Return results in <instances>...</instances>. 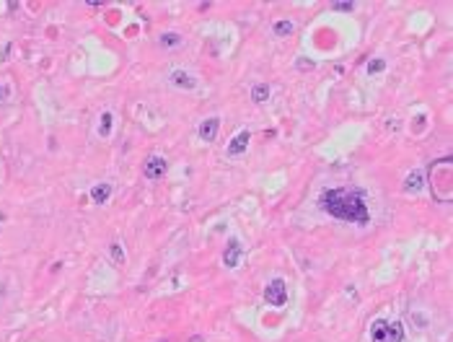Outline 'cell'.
<instances>
[{
	"label": "cell",
	"mask_w": 453,
	"mask_h": 342,
	"mask_svg": "<svg viewBox=\"0 0 453 342\" xmlns=\"http://www.w3.org/2000/svg\"><path fill=\"white\" fill-rule=\"evenodd\" d=\"M319 205L326 216H332L342 223H357V226H368L370 221V210L365 202V195L360 189L352 187H332L324 189L319 197Z\"/></svg>",
	"instance_id": "1"
},
{
	"label": "cell",
	"mask_w": 453,
	"mask_h": 342,
	"mask_svg": "<svg viewBox=\"0 0 453 342\" xmlns=\"http://www.w3.org/2000/svg\"><path fill=\"white\" fill-rule=\"evenodd\" d=\"M430 187H433V195L443 202L453 197V158L450 156H443L430 163Z\"/></svg>",
	"instance_id": "2"
},
{
	"label": "cell",
	"mask_w": 453,
	"mask_h": 342,
	"mask_svg": "<svg viewBox=\"0 0 453 342\" xmlns=\"http://www.w3.org/2000/svg\"><path fill=\"white\" fill-rule=\"evenodd\" d=\"M370 342H404V324L394 319H376L368 329Z\"/></svg>",
	"instance_id": "3"
},
{
	"label": "cell",
	"mask_w": 453,
	"mask_h": 342,
	"mask_svg": "<svg viewBox=\"0 0 453 342\" xmlns=\"http://www.w3.org/2000/svg\"><path fill=\"white\" fill-rule=\"evenodd\" d=\"M264 301H267L269 306H275V309H282V306L287 304V285H285L282 277L269 280V285L264 288Z\"/></svg>",
	"instance_id": "4"
},
{
	"label": "cell",
	"mask_w": 453,
	"mask_h": 342,
	"mask_svg": "<svg viewBox=\"0 0 453 342\" xmlns=\"http://www.w3.org/2000/svg\"><path fill=\"white\" fill-rule=\"evenodd\" d=\"M249 143H252V130H238V133L231 138L225 153H228L231 158H238V156H243L246 151H249Z\"/></svg>",
	"instance_id": "5"
},
{
	"label": "cell",
	"mask_w": 453,
	"mask_h": 342,
	"mask_svg": "<svg viewBox=\"0 0 453 342\" xmlns=\"http://www.w3.org/2000/svg\"><path fill=\"white\" fill-rule=\"evenodd\" d=\"M166 171H169V163H166V158L163 156H150L148 161H145V166H143V174L148 177V179H161V177H166Z\"/></svg>",
	"instance_id": "6"
},
{
	"label": "cell",
	"mask_w": 453,
	"mask_h": 342,
	"mask_svg": "<svg viewBox=\"0 0 453 342\" xmlns=\"http://www.w3.org/2000/svg\"><path fill=\"white\" fill-rule=\"evenodd\" d=\"M241 256H243L241 241H238V239H228V244H225V251H223V265H225L228 270H233V267H238Z\"/></svg>",
	"instance_id": "7"
},
{
	"label": "cell",
	"mask_w": 453,
	"mask_h": 342,
	"mask_svg": "<svg viewBox=\"0 0 453 342\" xmlns=\"http://www.w3.org/2000/svg\"><path fill=\"white\" fill-rule=\"evenodd\" d=\"M169 80H171L174 89H182V91H192V89H197V78L189 75L187 70H179V68L169 73Z\"/></svg>",
	"instance_id": "8"
},
{
	"label": "cell",
	"mask_w": 453,
	"mask_h": 342,
	"mask_svg": "<svg viewBox=\"0 0 453 342\" xmlns=\"http://www.w3.org/2000/svg\"><path fill=\"white\" fill-rule=\"evenodd\" d=\"M218 130H220V119H218V117H208V119L199 122L197 135H199L205 143H213V140L218 138Z\"/></svg>",
	"instance_id": "9"
},
{
	"label": "cell",
	"mask_w": 453,
	"mask_h": 342,
	"mask_svg": "<svg viewBox=\"0 0 453 342\" xmlns=\"http://www.w3.org/2000/svg\"><path fill=\"white\" fill-rule=\"evenodd\" d=\"M422 182H425V177H422V171L420 168H415V171H409L406 174V179H404V192H420L422 189Z\"/></svg>",
	"instance_id": "10"
},
{
	"label": "cell",
	"mask_w": 453,
	"mask_h": 342,
	"mask_svg": "<svg viewBox=\"0 0 453 342\" xmlns=\"http://www.w3.org/2000/svg\"><path fill=\"white\" fill-rule=\"evenodd\" d=\"M109 197H111V184H109V182H99V184L91 189V200H94L96 205H104Z\"/></svg>",
	"instance_id": "11"
},
{
	"label": "cell",
	"mask_w": 453,
	"mask_h": 342,
	"mask_svg": "<svg viewBox=\"0 0 453 342\" xmlns=\"http://www.w3.org/2000/svg\"><path fill=\"white\" fill-rule=\"evenodd\" d=\"M269 86L267 83H257L254 89H252V101H257V104H264L267 99H269Z\"/></svg>",
	"instance_id": "12"
},
{
	"label": "cell",
	"mask_w": 453,
	"mask_h": 342,
	"mask_svg": "<svg viewBox=\"0 0 453 342\" xmlns=\"http://www.w3.org/2000/svg\"><path fill=\"white\" fill-rule=\"evenodd\" d=\"M158 45H161V47H166V50L179 47V45H182V36L174 34V31H166V34H161V36H158Z\"/></svg>",
	"instance_id": "13"
},
{
	"label": "cell",
	"mask_w": 453,
	"mask_h": 342,
	"mask_svg": "<svg viewBox=\"0 0 453 342\" xmlns=\"http://www.w3.org/2000/svg\"><path fill=\"white\" fill-rule=\"evenodd\" d=\"M111 124H114L111 112H104L101 119H99V135H101V138H109V135H111Z\"/></svg>",
	"instance_id": "14"
},
{
	"label": "cell",
	"mask_w": 453,
	"mask_h": 342,
	"mask_svg": "<svg viewBox=\"0 0 453 342\" xmlns=\"http://www.w3.org/2000/svg\"><path fill=\"white\" fill-rule=\"evenodd\" d=\"M293 21H277L275 26H272V31H275V36H290L293 34Z\"/></svg>",
	"instance_id": "15"
},
{
	"label": "cell",
	"mask_w": 453,
	"mask_h": 342,
	"mask_svg": "<svg viewBox=\"0 0 453 342\" xmlns=\"http://www.w3.org/2000/svg\"><path fill=\"white\" fill-rule=\"evenodd\" d=\"M109 254H111V262H114V265H122V262H125V249H122L117 241L109 246Z\"/></svg>",
	"instance_id": "16"
},
{
	"label": "cell",
	"mask_w": 453,
	"mask_h": 342,
	"mask_svg": "<svg viewBox=\"0 0 453 342\" xmlns=\"http://www.w3.org/2000/svg\"><path fill=\"white\" fill-rule=\"evenodd\" d=\"M381 70H386V60H381V57H373L368 62V73L373 75V73H381Z\"/></svg>",
	"instance_id": "17"
},
{
	"label": "cell",
	"mask_w": 453,
	"mask_h": 342,
	"mask_svg": "<svg viewBox=\"0 0 453 342\" xmlns=\"http://www.w3.org/2000/svg\"><path fill=\"white\" fill-rule=\"evenodd\" d=\"M352 8H355V3H350V0L347 3H332V11H342L345 13V11H352Z\"/></svg>",
	"instance_id": "18"
},
{
	"label": "cell",
	"mask_w": 453,
	"mask_h": 342,
	"mask_svg": "<svg viewBox=\"0 0 453 342\" xmlns=\"http://www.w3.org/2000/svg\"><path fill=\"white\" fill-rule=\"evenodd\" d=\"M8 99V86H0V101Z\"/></svg>",
	"instance_id": "19"
}]
</instances>
